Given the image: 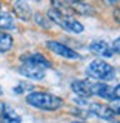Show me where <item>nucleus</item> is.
<instances>
[{
    "instance_id": "f257e3e1",
    "label": "nucleus",
    "mask_w": 120,
    "mask_h": 123,
    "mask_svg": "<svg viewBox=\"0 0 120 123\" xmlns=\"http://www.w3.org/2000/svg\"><path fill=\"white\" fill-rule=\"evenodd\" d=\"M27 102L31 107L45 111H55L62 105V99L59 96L48 92H31L27 96Z\"/></svg>"
},
{
    "instance_id": "f03ea898",
    "label": "nucleus",
    "mask_w": 120,
    "mask_h": 123,
    "mask_svg": "<svg viewBox=\"0 0 120 123\" xmlns=\"http://www.w3.org/2000/svg\"><path fill=\"white\" fill-rule=\"evenodd\" d=\"M86 74L98 82H108L113 80L116 76V70L105 61H93L86 68Z\"/></svg>"
},
{
    "instance_id": "7ed1b4c3",
    "label": "nucleus",
    "mask_w": 120,
    "mask_h": 123,
    "mask_svg": "<svg viewBox=\"0 0 120 123\" xmlns=\"http://www.w3.org/2000/svg\"><path fill=\"white\" fill-rule=\"evenodd\" d=\"M48 16L50 19H52L55 24H58L61 28L70 31V33H76L79 34L83 31V25L77 21L76 18H73L71 15H64L61 12H58L56 9H54V7H50V9L48 11Z\"/></svg>"
},
{
    "instance_id": "20e7f679",
    "label": "nucleus",
    "mask_w": 120,
    "mask_h": 123,
    "mask_svg": "<svg viewBox=\"0 0 120 123\" xmlns=\"http://www.w3.org/2000/svg\"><path fill=\"white\" fill-rule=\"evenodd\" d=\"M18 73L31 79V80H42L45 77V68H42L36 64L27 62V61H22V65L18 68Z\"/></svg>"
},
{
    "instance_id": "39448f33",
    "label": "nucleus",
    "mask_w": 120,
    "mask_h": 123,
    "mask_svg": "<svg viewBox=\"0 0 120 123\" xmlns=\"http://www.w3.org/2000/svg\"><path fill=\"white\" fill-rule=\"evenodd\" d=\"M46 46H48L49 50H52L54 54L62 56V58H67V59H79V58H80V55L77 54V52H74L73 49H70L68 46L62 45V43H59V42L49 40V42L46 43Z\"/></svg>"
},
{
    "instance_id": "423d86ee",
    "label": "nucleus",
    "mask_w": 120,
    "mask_h": 123,
    "mask_svg": "<svg viewBox=\"0 0 120 123\" xmlns=\"http://www.w3.org/2000/svg\"><path fill=\"white\" fill-rule=\"evenodd\" d=\"M88 111L90 114H95L96 117H101L104 120H111L114 117V113L110 107L104 104H99V102H92V104H88Z\"/></svg>"
},
{
    "instance_id": "0eeeda50",
    "label": "nucleus",
    "mask_w": 120,
    "mask_h": 123,
    "mask_svg": "<svg viewBox=\"0 0 120 123\" xmlns=\"http://www.w3.org/2000/svg\"><path fill=\"white\" fill-rule=\"evenodd\" d=\"M0 117L3 123H21V116L13 108L7 107L6 104H0Z\"/></svg>"
},
{
    "instance_id": "6e6552de",
    "label": "nucleus",
    "mask_w": 120,
    "mask_h": 123,
    "mask_svg": "<svg viewBox=\"0 0 120 123\" xmlns=\"http://www.w3.org/2000/svg\"><path fill=\"white\" fill-rule=\"evenodd\" d=\"M89 49L93 52V54L101 55V56H104V58L113 56V50H111V48L108 46V43L104 42V40H95V42H92Z\"/></svg>"
},
{
    "instance_id": "1a4fd4ad",
    "label": "nucleus",
    "mask_w": 120,
    "mask_h": 123,
    "mask_svg": "<svg viewBox=\"0 0 120 123\" xmlns=\"http://www.w3.org/2000/svg\"><path fill=\"white\" fill-rule=\"evenodd\" d=\"M21 61H27V62L36 64V65L45 68V70L52 65V64H50V61L46 56H43L42 54H27V55H22L21 56Z\"/></svg>"
},
{
    "instance_id": "9d476101",
    "label": "nucleus",
    "mask_w": 120,
    "mask_h": 123,
    "mask_svg": "<svg viewBox=\"0 0 120 123\" xmlns=\"http://www.w3.org/2000/svg\"><path fill=\"white\" fill-rule=\"evenodd\" d=\"M13 11H15L16 16H18L19 19L30 21V18H31V7H30V5L27 2H22V0L15 2L13 3Z\"/></svg>"
},
{
    "instance_id": "9b49d317",
    "label": "nucleus",
    "mask_w": 120,
    "mask_h": 123,
    "mask_svg": "<svg viewBox=\"0 0 120 123\" xmlns=\"http://www.w3.org/2000/svg\"><path fill=\"white\" fill-rule=\"evenodd\" d=\"M67 5H68V7H70V11L73 13H82V15H92L93 13V7L89 6L88 3H84V2H74V0H70Z\"/></svg>"
},
{
    "instance_id": "f8f14e48",
    "label": "nucleus",
    "mask_w": 120,
    "mask_h": 123,
    "mask_svg": "<svg viewBox=\"0 0 120 123\" xmlns=\"http://www.w3.org/2000/svg\"><path fill=\"white\" fill-rule=\"evenodd\" d=\"M71 89L74 93H77L79 98H89V87H88V80H74L71 83Z\"/></svg>"
},
{
    "instance_id": "ddd939ff",
    "label": "nucleus",
    "mask_w": 120,
    "mask_h": 123,
    "mask_svg": "<svg viewBox=\"0 0 120 123\" xmlns=\"http://www.w3.org/2000/svg\"><path fill=\"white\" fill-rule=\"evenodd\" d=\"M12 45H13V39H12L11 34H7V33H0V54L11 50Z\"/></svg>"
},
{
    "instance_id": "4468645a",
    "label": "nucleus",
    "mask_w": 120,
    "mask_h": 123,
    "mask_svg": "<svg viewBox=\"0 0 120 123\" xmlns=\"http://www.w3.org/2000/svg\"><path fill=\"white\" fill-rule=\"evenodd\" d=\"M0 28H3V30H13L15 28L13 19L9 13L0 12Z\"/></svg>"
},
{
    "instance_id": "2eb2a0df",
    "label": "nucleus",
    "mask_w": 120,
    "mask_h": 123,
    "mask_svg": "<svg viewBox=\"0 0 120 123\" xmlns=\"http://www.w3.org/2000/svg\"><path fill=\"white\" fill-rule=\"evenodd\" d=\"M27 91H33V85L19 83V85L13 89V92H15V93H18V95H21V93H24V92H27Z\"/></svg>"
},
{
    "instance_id": "dca6fc26",
    "label": "nucleus",
    "mask_w": 120,
    "mask_h": 123,
    "mask_svg": "<svg viewBox=\"0 0 120 123\" xmlns=\"http://www.w3.org/2000/svg\"><path fill=\"white\" fill-rule=\"evenodd\" d=\"M36 21H37V24H40V25L43 24V27H45V28H49V27H50V22H49L42 13H36Z\"/></svg>"
},
{
    "instance_id": "f3484780",
    "label": "nucleus",
    "mask_w": 120,
    "mask_h": 123,
    "mask_svg": "<svg viewBox=\"0 0 120 123\" xmlns=\"http://www.w3.org/2000/svg\"><path fill=\"white\" fill-rule=\"evenodd\" d=\"M119 45H120V40H119V39H116V40H114V45H113V48H111V50H113V54H114V52L117 54V52L120 50V49H119Z\"/></svg>"
},
{
    "instance_id": "a211bd4d",
    "label": "nucleus",
    "mask_w": 120,
    "mask_h": 123,
    "mask_svg": "<svg viewBox=\"0 0 120 123\" xmlns=\"http://www.w3.org/2000/svg\"><path fill=\"white\" fill-rule=\"evenodd\" d=\"M71 123H84V122H80V120H73Z\"/></svg>"
},
{
    "instance_id": "6ab92c4d",
    "label": "nucleus",
    "mask_w": 120,
    "mask_h": 123,
    "mask_svg": "<svg viewBox=\"0 0 120 123\" xmlns=\"http://www.w3.org/2000/svg\"><path fill=\"white\" fill-rule=\"evenodd\" d=\"M2 93H3V91H2V87H0V96H2Z\"/></svg>"
}]
</instances>
